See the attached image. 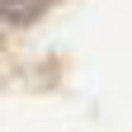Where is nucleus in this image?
I'll list each match as a JSON object with an SVG mask.
<instances>
[{
    "instance_id": "f257e3e1",
    "label": "nucleus",
    "mask_w": 132,
    "mask_h": 132,
    "mask_svg": "<svg viewBox=\"0 0 132 132\" xmlns=\"http://www.w3.org/2000/svg\"><path fill=\"white\" fill-rule=\"evenodd\" d=\"M0 5H5V19L10 24H28V19H38L52 0H0Z\"/></svg>"
}]
</instances>
